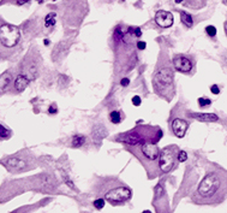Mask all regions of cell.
Segmentation results:
<instances>
[{"mask_svg":"<svg viewBox=\"0 0 227 213\" xmlns=\"http://www.w3.org/2000/svg\"><path fill=\"white\" fill-rule=\"evenodd\" d=\"M57 15H55L54 12H51V13H48L47 16H46L45 18V25L47 28H52V27H54L55 25V22H57Z\"/></svg>","mask_w":227,"mask_h":213,"instance_id":"19","label":"cell"},{"mask_svg":"<svg viewBox=\"0 0 227 213\" xmlns=\"http://www.w3.org/2000/svg\"><path fill=\"white\" fill-rule=\"evenodd\" d=\"M178 153L179 148L177 146H167L160 150V159H159V167L160 171L164 174L171 172L177 166L178 161Z\"/></svg>","mask_w":227,"mask_h":213,"instance_id":"5","label":"cell"},{"mask_svg":"<svg viewBox=\"0 0 227 213\" xmlns=\"http://www.w3.org/2000/svg\"><path fill=\"white\" fill-rule=\"evenodd\" d=\"M109 119L113 124H119L121 122V113L119 111H113L109 114Z\"/></svg>","mask_w":227,"mask_h":213,"instance_id":"20","label":"cell"},{"mask_svg":"<svg viewBox=\"0 0 227 213\" xmlns=\"http://www.w3.org/2000/svg\"><path fill=\"white\" fill-rule=\"evenodd\" d=\"M20 39L19 29L11 24H2L0 27V44L6 48H12L18 44Z\"/></svg>","mask_w":227,"mask_h":213,"instance_id":"6","label":"cell"},{"mask_svg":"<svg viewBox=\"0 0 227 213\" xmlns=\"http://www.w3.org/2000/svg\"><path fill=\"white\" fill-rule=\"evenodd\" d=\"M186 159H188V153L185 150H179V153H178V161L179 163H184V161H186Z\"/></svg>","mask_w":227,"mask_h":213,"instance_id":"24","label":"cell"},{"mask_svg":"<svg viewBox=\"0 0 227 213\" xmlns=\"http://www.w3.org/2000/svg\"><path fill=\"white\" fill-rule=\"evenodd\" d=\"M10 135H11V132H10L9 130L6 129L5 127L0 125V137H1V139H7Z\"/></svg>","mask_w":227,"mask_h":213,"instance_id":"22","label":"cell"},{"mask_svg":"<svg viewBox=\"0 0 227 213\" xmlns=\"http://www.w3.org/2000/svg\"><path fill=\"white\" fill-rule=\"evenodd\" d=\"M125 148L141 161V164L145 167L149 178H154L159 175L160 149L155 142H144L136 146H125Z\"/></svg>","mask_w":227,"mask_h":213,"instance_id":"2","label":"cell"},{"mask_svg":"<svg viewBox=\"0 0 227 213\" xmlns=\"http://www.w3.org/2000/svg\"><path fill=\"white\" fill-rule=\"evenodd\" d=\"M155 22L157 25H160L161 28H170L173 25V15L168 11H164V10H159L155 13Z\"/></svg>","mask_w":227,"mask_h":213,"instance_id":"9","label":"cell"},{"mask_svg":"<svg viewBox=\"0 0 227 213\" xmlns=\"http://www.w3.org/2000/svg\"><path fill=\"white\" fill-rule=\"evenodd\" d=\"M37 1H39V2H42V0H37Z\"/></svg>","mask_w":227,"mask_h":213,"instance_id":"33","label":"cell"},{"mask_svg":"<svg viewBox=\"0 0 227 213\" xmlns=\"http://www.w3.org/2000/svg\"><path fill=\"white\" fill-rule=\"evenodd\" d=\"M57 111H58V110H57V107H55V106H51V107H49V110H48L49 113H55Z\"/></svg>","mask_w":227,"mask_h":213,"instance_id":"30","label":"cell"},{"mask_svg":"<svg viewBox=\"0 0 227 213\" xmlns=\"http://www.w3.org/2000/svg\"><path fill=\"white\" fill-rule=\"evenodd\" d=\"M2 164L6 166V169L11 171V172H19V171H23L28 167L27 161L22 158L18 157H9L6 158Z\"/></svg>","mask_w":227,"mask_h":213,"instance_id":"8","label":"cell"},{"mask_svg":"<svg viewBox=\"0 0 227 213\" xmlns=\"http://www.w3.org/2000/svg\"><path fill=\"white\" fill-rule=\"evenodd\" d=\"M226 2H227V0H226Z\"/></svg>","mask_w":227,"mask_h":213,"instance_id":"34","label":"cell"},{"mask_svg":"<svg viewBox=\"0 0 227 213\" xmlns=\"http://www.w3.org/2000/svg\"><path fill=\"white\" fill-rule=\"evenodd\" d=\"M136 46L138 47V49H144L145 47H147V44H145V42H143V41H138Z\"/></svg>","mask_w":227,"mask_h":213,"instance_id":"28","label":"cell"},{"mask_svg":"<svg viewBox=\"0 0 227 213\" xmlns=\"http://www.w3.org/2000/svg\"><path fill=\"white\" fill-rule=\"evenodd\" d=\"M173 66L175 70L183 74H188L192 70V63L189 58L184 56H175L173 58Z\"/></svg>","mask_w":227,"mask_h":213,"instance_id":"10","label":"cell"},{"mask_svg":"<svg viewBox=\"0 0 227 213\" xmlns=\"http://www.w3.org/2000/svg\"><path fill=\"white\" fill-rule=\"evenodd\" d=\"M206 31H207L208 36H210V37H214L216 35V28H215L214 25H208V27L206 28Z\"/></svg>","mask_w":227,"mask_h":213,"instance_id":"23","label":"cell"},{"mask_svg":"<svg viewBox=\"0 0 227 213\" xmlns=\"http://www.w3.org/2000/svg\"><path fill=\"white\" fill-rule=\"evenodd\" d=\"M173 81H174V74L171 67H161L159 69L154 75L153 78V86L155 92L160 96L166 98L167 100H171L173 96Z\"/></svg>","mask_w":227,"mask_h":213,"instance_id":"4","label":"cell"},{"mask_svg":"<svg viewBox=\"0 0 227 213\" xmlns=\"http://www.w3.org/2000/svg\"><path fill=\"white\" fill-rule=\"evenodd\" d=\"M105 204H106V200H103V199H98L94 201V206L96 210H102L105 207Z\"/></svg>","mask_w":227,"mask_h":213,"instance_id":"21","label":"cell"},{"mask_svg":"<svg viewBox=\"0 0 227 213\" xmlns=\"http://www.w3.org/2000/svg\"><path fill=\"white\" fill-rule=\"evenodd\" d=\"M210 104H211V101L209 99H207V98H200L198 99V105H200L201 107H207Z\"/></svg>","mask_w":227,"mask_h":213,"instance_id":"25","label":"cell"},{"mask_svg":"<svg viewBox=\"0 0 227 213\" xmlns=\"http://www.w3.org/2000/svg\"><path fill=\"white\" fill-rule=\"evenodd\" d=\"M141 102H142V100H141V98H139L138 95H135V96L132 98V104H134L135 106H139Z\"/></svg>","mask_w":227,"mask_h":213,"instance_id":"26","label":"cell"},{"mask_svg":"<svg viewBox=\"0 0 227 213\" xmlns=\"http://www.w3.org/2000/svg\"><path fill=\"white\" fill-rule=\"evenodd\" d=\"M207 0H183V5L186 7H191L193 10H200L204 7Z\"/></svg>","mask_w":227,"mask_h":213,"instance_id":"14","label":"cell"},{"mask_svg":"<svg viewBox=\"0 0 227 213\" xmlns=\"http://www.w3.org/2000/svg\"><path fill=\"white\" fill-rule=\"evenodd\" d=\"M72 145V147L75 148H79V147H82L83 145L85 143V137L83 136V135H75L72 137V142H71Z\"/></svg>","mask_w":227,"mask_h":213,"instance_id":"18","label":"cell"},{"mask_svg":"<svg viewBox=\"0 0 227 213\" xmlns=\"http://www.w3.org/2000/svg\"><path fill=\"white\" fill-rule=\"evenodd\" d=\"M227 197V171L214 169L202 178L192 201L197 205H219Z\"/></svg>","mask_w":227,"mask_h":213,"instance_id":"1","label":"cell"},{"mask_svg":"<svg viewBox=\"0 0 227 213\" xmlns=\"http://www.w3.org/2000/svg\"><path fill=\"white\" fill-rule=\"evenodd\" d=\"M162 131L159 127L153 125H137L136 128L129 130L126 132H121L116 141L121 142L124 146H136L144 142H157L162 137Z\"/></svg>","mask_w":227,"mask_h":213,"instance_id":"3","label":"cell"},{"mask_svg":"<svg viewBox=\"0 0 227 213\" xmlns=\"http://www.w3.org/2000/svg\"><path fill=\"white\" fill-rule=\"evenodd\" d=\"M11 81H12V75L9 71L4 72V74L0 76V93H2L9 87Z\"/></svg>","mask_w":227,"mask_h":213,"instance_id":"15","label":"cell"},{"mask_svg":"<svg viewBox=\"0 0 227 213\" xmlns=\"http://www.w3.org/2000/svg\"><path fill=\"white\" fill-rule=\"evenodd\" d=\"M106 135H107V130L105 129L102 125H98V127L94 129V131H93V137H94V141H95V142L102 140Z\"/></svg>","mask_w":227,"mask_h":213,"instance_id":"16","label":"cell"},{"mask_svg":"<svg viewBox=\"0 0 227 213\" xmlns=\"http://www.w3.org/2000/svg\"><path fill=\"white\" fill-rule=\"evenodd\" d=\"M190 117L200 122H204V123H213V122L219 121V117L214 113H197V112H193V113H190Z\"/></svg>","mask_w":227,"mask_h":213,"instance_id":"12","label":"cell"},{"mask_svg":"<svg viewBox=\"0 0 227 213\" xmlns=\"http://www.w3.org/2000/svg\"><path fill=\"white\" fill-rule=\"evenodd\" d=\"M180 21H182L183 24H185L188 28H191L193 25V19L191 17V15H189L188 12L185 11H182L180 12Z\"/></svg>","mask_w":227,"mask_h":213,"instance_id":"17","label":"cell"},{"mask_svg":"<svg viewBox=\"0 0 227 213\" xmlns=\"http://www.w3.org/2000/svg\"><path fill=\"white\" fill-rule=\"evenodd\" d=\"M28 1H29V0H16V4H17V5H23V4H25Z\"/></svg>","mask_w":227,"mask_h":213,"instance_id":"31","label":"cell"},{"mask_svg":"<svg viewBox=\"0 0 227 213\" xmlns=\"http://www.w3.org/2000/svg\"><path fill=\"white\" fill-rule=\"evenodd\" d=\"M225 31H226V34H227V22L225 23Z\"/></svg>","mask_w":227,"mask_h":213,"instance_id":"32","label":"cell"},{"mask_svg":"<svg viewBox=\"0 0 227 213\" xmlns=\"http://www.w3.org/2000/svg\"><path fill=\"white\" fill-rule=\"evenodd\" d=\"M129 83H130V81H129V78H123L121 81H120V84L123 86V87H126V86H129Z\"/></svg>","mask_w":227,"mask_h":213,"instance_id":"29","label":"cell"},{"mask_svg":"<svg viewBox=\"0 0 227 213\" xmlns=\"http://www.w3.org/2000/svg\"><path fill=\"white\" fill-rule=\"evenodd\" d=\"M188 128H189V124H188V122H185L184 119L175 118V119L172 122L173 134H174L177 137H179V139H182V137L185 136Z\"/></svg>","mask_w":227,"mask_h":213,"instance_id":"11","label":"cell"},{"mask_svg":"<svg viewBox=\"0 0 227 213\" xmlns=\"http://www.w3.org/2000/svg\"><path fill=\"white\" fill-rule=\"evenodd\" d=\"M210 92L213 93V94H215V95H218L219 93H220V89H219V87L216 84H213V86L210 87Z\"/></svg>","mask_w":227,"mask_h":213,"instance_id":"27","label":"cell"},{"mask_svg":"<svg viewBox=\"0 0 227 213\" xmlns=\"http://www.w3.org/2000/svg\"><path fill=\"white\" fill-rule=\"evenodd\" d=\"M29 81L30 80H29V77L27 75H19V76H17L16 81H15V89H16V92H23L29 86Z\"/></svg>","mask_w":227,"mask_h":213,"instance_id":"13","label":"cell"},{"mask_svg":"<svg viewBox=\"0 0 227 213\" xmlns=\"http://www.w3.org/2000/svg\"><path fill=\"white\" fill-rule=\"evenodd\" d=\"M132 196L131 189L127 187H118L114 189H111L105 194V200L112 205H123L129 201Z\"/></svg>","mask_w":227,"mask_h":213,"instance_id":"7","label":"cell"}]
</instances>
